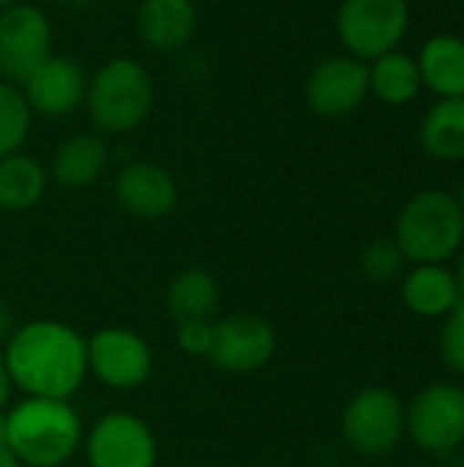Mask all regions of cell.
<instances>
[{
  "instance_id": "6da1fadb",
  "label": "cell",
  "mask_w": 464,
  "mask_h": 467,
  "mask_svg": "<svg viewBox=\"0 0 464 467\" xmlns=\"http://www.w3.org/2000/svg\"><path fill=\"white\" fill-rule=\"evenodd\" d=\"M0 353L22 397L71 400L88 380L85 337L60 320L38 317L16 326Z\"/></svg>"
},
{
  "instance_id": "7a4b0ae2",
  "label": "cell",
  "mask_w": 464,
  "mask_h": 467,
  "mask_svg": "<svg viewBox=\"0 0 464 467\" xmlns=\"http://www.w3.org/2000/svg\"><path fill=\"white\" fill-rule=\"evenodd\" d=\"M85 441L71 400L22 397L5 410V446L22 467H63Z\"/></svg>"
},
{
  "instance_id": "3957f363",
  "label": "cell",
  "mask_w": 464,
  "mask_h": 467,
  "mask_svg": "<svg viewBox=\"0 0 464 467\" xmlns=\"http://www.w3.org/2000/svg\"><path fill=\"white\" fill-rule=\"evenodd\" d=\"M156 109V82L145 63L118 55L88 79L85 112L96 134L126 137L148 123Z\"/></svg>"
},
{
  "instance_id": "277c9868",
  "label": "cell",
  "mask_w": 464,
  "mask_h": 467,
  "mask_svg": "<svg viewBox=\"0 0 464 467\" xmlns=\"http://www.w3.org/2000/svg\"><path fill=\"white\" fill-rule=\"evenodd\" d=\"M410 265H449L464 246V211L457 194L446 189H424L405 202L394 224Z\"/></svg>"
},
{
  "instance_id": "5b68a950",
  "label": "cell",
  "mask_w": 464,
  "mask_h": 467,
  "mask_svg": "<svg viewBox=\"0 0 464 467\" xmlns=\"http://www.w3.org/2000/svg\"><path fill=\"white\" fill-rule=\"evenodd\" d=\"M345 446L366 460H380L397 451L405 438V402L386 386L356 391L339 419Z\"/></svg>"
},
{
  "instance_id": "8992f818",
  "label": "cell",
  "mask_w": 464,
  "mask_h": 467,
  "mask_svg": "<svg viewBox=\"0 0 464 467\" xmlns=\"http://www.w3.org/2000/svg\"><path fill=\"white\" fill-rule=\"evenodd\" d=\"M410 30L407 0H342L336 11V36L345 55L372 63L399 49Z\"/></svg>"
},
{
  "instance_id": "52a82bcc",
  "label": "cell",
  "mask_w": 464,
  "mask_h": 467,
  "mask_svg": "<svg viewBox=\"0 0 464 467\" xmlns=\"http://www.w3.org/2000/svg\"><path fill=\"white\" fill-rule=\"evenodd\" d=\"M405 435L424 454H457L464 446V386L451 380L424 386L405 408Z\"/></svg>"
},
{
  "instance_id": "ba28073f",
  "label": "cell",
  "mask_w": 464,
  "mask_h": 467,
  "mask_svg": "<svg viewBox=\"0 0 464 467\" xmlns=\"http://www.w3.org/2000/svg\"><path fill=\"white\" fill-rule=\"evenodd\" d=\"M85 348L88 375L112 391H137L150 380L156 369L148 339L126 326H104L93 331L85 337Z\"/></svg>"
},
{
  "instance_id": "9c48e42d",
  "label": "cell",
  "mask_w": 464,
  "mask_h": 467,
  "mask_svg": "<svg viewBox=\"0 0 464 467\" xmlns=\"http://www.w3.org/2000/svg\"><path fill=\"white\" fill-rule=\"evenodd\" d=\"M88 467H156L159 441L150 424L129 410L98 416L82 441Z\"/></svg>"
},
{
  "instance_id": "30bf717a",
  "label": "cell",
  "mask_w": 464,
  "mask_h": 467,
  "mask_svg": "<svg viewBox=\"0 0 464 467\" xmlns=\"http://www.w3.org/2000/svg\"><path fill=\"white\" fill-rule=\"evenodd\" d=\"M276 328L254 312H232L213 320L208 361L230 375H254L276 356Z\"/></svg>"
},
{
  "instance_id": "8fae6325",
  "label": "cell",
  "mask_w": 464,
  "mask_h": 467,
  "mask_svg": "<svg viewBox=\"0 0 464 467\" xmlns=\"http://www.w3.org/2000/svg\"><path fill=\"white\" fill-rule=\"evenodd\" d=\"M55 30L44 8L16 0L0 11V77L22 82L52 55Z\"/></svg>"
},
{
  "instance_id": "7c38bea8",
  "label": "cell",
  "mask_w": 464,
  "mask_h": 467,
  "mask_svg": "<svg viewBox=\"0 0 464 467\" xmlns=\"http://www.w3.org/2000/svg\"><path fill=\"white\" fill-rule=\"evenodd\" d=\"M306 107L320 118L353 115L369 99V68L350 55L323 57L304 82Z\"/></svg>"
},
{
  "instance_id": "4fadbf2b",
  "label": "cell",
  "mask_w": 464,
  "mask_h": 467,
  "mask_svg": "<svg viewBox=\"0 0 464 467\" xmlns=\"http://www.w3.org/2000/svg\"><path fill=\"white\" fill-rule=\"evenodd\" d=\"M88 79L90 77L79 60L52 52L41 66H36L19 82V88H22L33 115L60 120L85 107Z\"/></svg>"
},
{
  "instance_id": "5bb4252c",
  "label": "cell",
  "mask_w": 464,
  "mask_h": 467,
  "mask_svg": "<svg viewBox=\"0 0 464 467\" xmlns=\"http://www.w3.org/2000/svg\"><path fill=\"white\" fill-rule=\"evenodd\" d=\"M112 192L118 205L142 222H159L167 219L180 200L178 181L175 175L148 159H134L126 161L112 181Z\"/></svg>"
},
{
  "instance_id": "9a60e30c",
  "label": "cell",
  "mask_w": 464,
  "mask_h": 467,
  "mask_svg": "<svg viewBox=\"0 0 464 467\" xmlns=\"http://www.w3.org/2000/svg\"><path fill=\"white\" fill-rule=\"evenodd\" d=\"M200 27V11L194 0H139L134 14V30L150 52L172 55L186 49Z\"/></svg>"
},
{
  "instance_id": "2e32d148",
  "label": "cell",
  "mask_w": 464,
  "mask_h": 467,
  "mask_svg": "<svg viewBox=\"0 0 464 467\" xmlns=\"http://www.w3.org/2000/svg\"><path fill=\"white\" fill-rule=\"evenodd\" d=\"M109 167V145L107 137L96 131L74 134L63 140L49 161V181L66 192H82L104 178Z\"/></svg>"
},
{
  "instance_id": "e0dca14e",
  "label": "cell",
  "mask_w": 464,
  "mask_h": 467,
  "mask_svg": "<svg viewBox=\"0 0 464 467\" xmlns=\"http://www.w3.org/2000/svg\"><path fill=\"white\" fill-rule=\"evenodd\" d=\"M405 306L424 320H443L459 304V285L449 265H410L402 276Z\"/></svg>"
},
{
  "instance_id": "ac0fdd59",
  "label": "cell",
  "mask_w": 464,
  "mask_h": 467,
  "mask_svg": "<svg viewBox=\"0 0 464 467\" xmlns=\"http://www.w3.org/2000/svg\"><path fill=\"white\" fill-rule=\"evenodd\" d=\"M164 306L172 323L216 320L222 309V285L208 268H200V265L183 268L170 279Z\"/></svg>"
},
{
  "instance_id": "d6986e66",
  "label": "cell",
  "mask_w": 464,
  "mask_h": 467,
  "mask_svg": "<svg viewBox=\"0 0 464 467\" xmlns=\"http://www.w3.org/2000/svg\"><path fill=\"white\" fill-rule=\"evenodd\" d=\"M418 71L438 99H464V38L454 33L432 36L418 52Z\"/></svg>"
},
{
  "instance_id": "ffe728a7",
  "label": "cell",
  "mask_w": 464,
  "mask_h": 467,
  "mask_svg": "<svg viewBox=\"0 0 464 467\" xmlns=\"http://www.w3.org/2000/svg\"><path fill=\"white\" fill-rule=\"evenodd\" d=\"M49 189V170L30 153L19 150L0 159V211H33Z\"/></svg>"
},
{
  "instance_id": "44dd1931",
  "label": "cell",
  "mask_w": 464,
  "mask_h": 467,
  "mask_svg": "<svg viewBox=\"0 0 464 467\" xmlns=\"http://www.w3.org/2000/svg\"><path fill=\"white\" fill-rule=\"evenodd\" d=\"M366 68H369V93L388 107H405L416 101L418 93L424 90L418 60L402 49H391L375 57L372 63H366Z\"/></svg>"
},
{
  "instance_id": "7402d4cb",
  "label": "cell",
  "mask_w": 464,
  "mask_h": 467,
  "mask_svg": "<svg viewBox=\"0 0 464 467\" xmlns=\"http://www.w3.org/2000/svg\"><path fill=\"white\" fill-rule=\"evenodd\" d=\"M418 142L438 161H464V99H438L421 118Z\"/></svg>"
},
{
  "instance_id": "603a6c76",
  "label": "cell",
  "mask_w": 464,
  "mask_h": 467,
  "mask_svg": "<svg viewBox=\"0 0 464 467\" xmlns=\"http://www.w3.org/2000/svg\"><path fill=\"white\" fill-rule=\"evenodd\" d=\"M33 109L16 82L0 77V159L25 150L33 134Z\"/></svg>"
},
{
  "instance_id": "cb8c5ba5",
  "label": "cell",
  "mask_w": 464,
  "mask_h": 467,
  "mask_svg": "<svg viewBox=\"0 0 464 467\" xmlns=\"http://www.w3.org/2000/svg\"><path fill=\"white\" fill-rule=\"evenodd\" d=\"M358 265H361V274L372 282H394V279H402L405 271H407V260L399 249V244L386 235L380 238H372L369 244H364L361 254H358Z\"/></svg>"
},
{
  "instance_id": "d4e9b609",
  "label": "cell",
  "mask_w": 464,
  "mask_h": 467,
  "mask_svg": "<svg viewBox=\"0 0 464 467\" xmlns=\"http://www.w3.org/2000/svg\"><path fill=\"white\" fill-rule=\"evenodd\" d=\"M438 353H440L443 367L451 375L464 378V304H459L451 315L443 317L440 337H438Z\"/></svg>"
},
{
  "instance_id": "484cf974",
  "label": "cell",
  "mask_w": 464,
  "mask_h": 467,
  "mask_svg": "<svg viewBox=\"0 0 464 467\" xmlns=\"http://www.w3.org/2000/svg\"><path fill=\"white\" fill-rule=\"evenodd\" d=\"M175 345L183 356L208 361L211 345H213V320H180V323H175Z\"/></svg>"
},
{
  "instance_id": "4316f807",
  "label": "cell",
  "mask_w": 464,
  "mask_h": 467,
  "mask_svg": "<svg viewBox=\"0 0 464 467\" xmlns=\"http://www.w3.org/2000/svg\"><path fill=\"white\" fill-rule=\"evenodd\" d=\"M14 328H16V320H14V309H11V304L0 296V348L8 342V337L14 334Z\"/></svg>"
},
{
  "instance_id": "83f0119b",
  "label": "cell",
  "mask_w": 464,
  "mask_h": 467,
  "mask_svg": "<svg viewBox=\"0 0 464 467\" xmlns=\"http://www.w3.org/2000/svg\"><path fill=\"white\" fill-rule=\"evenodd\" d=\"M11 397H14V383L8 378V369H5V361L0 353V410H5L11 405Z\"/></svg>"
},
{
  "instance_id": "f1b7e54d",
  "label": "cell",
  "mask_w": 464,
  "mask_h": 467,
  "mask_svg": "<svg viewBox=\"0 0 464 467\" xmlns=\"http://www.w3.org/2000/svg\"><path fill=\"white\" fill-rule=\"evenodd\" d=\"M454 260H457V265H454V276H457V285H459V296H462V304H464V246L459 249V254H457Z\"/></svg>"
},
{
  "instance_id": "f546056e",
  "label": "cell",
  "mask_w": 464,
  "mask_h": 467,
  "mask_svg": "<svg viewBox=\"0 0 464 467\" xmlns=\"http://www.w3.org/2000/svg\"><path fill=\"white\" fill-rule=\"evenodd\" d=\"M0 467H22L14 460V454L8 451V446H0Z\"/></svg>"
},
{
  "instance_id": "4dcf8cb0",
  "label": "cell",
  "mask_w": 464,
  "mask_h": 467,
  "mask_svg": "<svg viewBox=\"0 0 464 467\" xmlns=\"http://www.w3.org/2000/svg\"><path fill=\"white\" fill-rule=\"evenodd\" d=\"M66 8H74V11H85V8H90L96 0H60Z\"/></svg>"
},
{
  "instance_id": "1f68e13d",
  "label": "cell",
  "mask_w": 464,
  "mask_h": 467,
  "mask_svg": "<svg viewBox=\"0 0 464 467\" xmlns=\"http://www.w3.org/2000/svg\"><path fill=\"white\" fill-rule=\"evenodd\" d=\"M5 410H0V446H5Z\"/></svg>"
},
{
  "instance_id": "d6a6232c",
  "label": "cell",
  "mask_w": 464,
  "mask_h": 467,
  "mask_svg": "<svg viewBox=\"0 0 464 467\" xmlns=\"http://www.w3.org/2000/svg\"><path fill=\"white\" fill-rule=\"evenodd\" d=\"M457 200H459V205H462V211H464V181H462V186H459V194H457Z\"/></svg>"
},
{
  "instance_id": "836d02e7",
  "label": "cell",
  "mask_w": 464,
  "mask_h": 467,
  "mask_svg": "<svg viewBox=\"0 0 464 467\" xmlns=\"http://www.w3.org/2000/svg\"><path fill=\"white\" fill-rule=\"evenodd\" d=\"M14 3H16V0H0V11L8 8V5H14Z\"/></svg>"
}]
</instances>
